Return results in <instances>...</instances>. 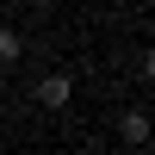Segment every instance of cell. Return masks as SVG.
Returning a JSON list of instances; mask_svg holds the SVG:
<instances>
[{"instance_id":"obj_6","label":"cell","mask_w":155,"mask_h":155,"mask_svg":"<svg viewBox=\"0 0 155 155\" xmlns=\"http://www.w3.org/2000/svg\"><path fill=\"white\" fill-rule=\"evenodd\" d=\"M124 155H130V149H124Z\"/></svg>"},{"instance_id":"obj_2","label":"cell","mask_w":155,"mask_h":155,"mask_svg":"<svg viewBox=\"0 0 155 155\" xmlns=\"http://www.w3.org/2000/svg\"><path fill=\"white\" fill-rule=\"evenodd\" d=\"M31 99H37V106H44V112H62V106H68V99H74V74H44V81H37L31 87Z\"/></svg>"},{"instance_id":"obj_3","label":"cell","mask_w":155,"mask_h":155,"mask_svg":"<svg viewBox=\"0 0 155 155\" xmlns=\"http://www.w3.org/2000/svg\"><path fill=\"white\" fill-rule=\"evenodd\" d=\"M12 62H25V37L12 25H0V68H12Z\"/></svg>"},{"instance_id":"obj_1","label":"cell","mask_w":155,"mask_h":155,"mask_svg":"<svg viewBox=\"0 0 155 155\" xmlns=\"http://www.w3.org/2000/svg\"><path fill=\"white\" fill-rule=\"evenodd\" d=\"M149 137H155V118H149L143 106H124V112H118V143H124V149L137 155V149L149 143Z\"/></svg>"},{"instance_id":"obj_4","label":"cell","mask_w":155,"mask_h":155,"mask_svg":"<svg viewBox=\"0 0 155 155\" xmlns=\"http://www.w3.org/2000/svg\"><path fill=\"white\" fill-rule=\"evenodd\" d=\"M137 74H143V81H155V50H143V56H137Z\"/></svg>"},{"instance_id":"obj_5","label":"cell","mask_w":155,"mask_h":155,"mask_svg":"<svg viewBox=\"0 0 155 155\" xmlns=\"http://www.w3.org/2000/svg\"><path fill=\"white\" fill-rule=\"evenodd\" d=\"M0 137H6V112H0Z\"/></svg>"}]
</instances>
